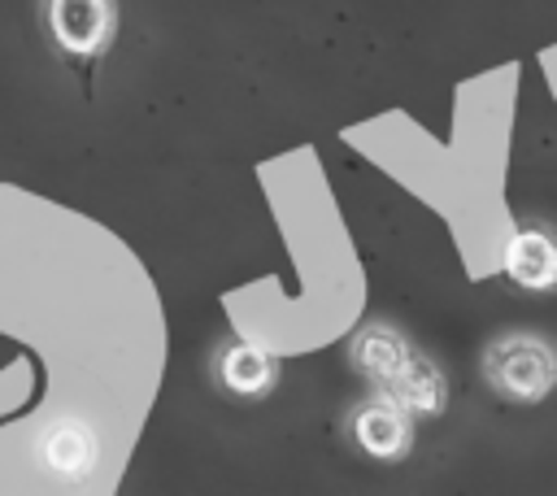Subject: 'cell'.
Wrapping results in <instances>:
<instances>
[{"label":"cell","instance_id":"cell-3","mask_svg":"<svg viewBox=\"0 0 557 496\" xmlns=\"http://www.w3.org/2000/svg\"><path fill=\"white\" fill-rule=\"evenodd\" d=\"M352 439L370 457L392 461V457H400L409 448V418L392 396H374V400L352 409Z\"/></svg>","mask_w":557,"mask_h":496},{"label":"cell","instance_id":"cell-8","mask_svg":"<svg viewBox=\"0 0 557 496\" xmlns=\"http://www.w3.org/2000/svg\"><path fill=\"white\" fill-rule=\"evenodd\" d=\"M387 392H392V400H396L400 409H413V413H440V409H444V396H448L440 370H435L431 361L413 357V352H409V361L400 365V374L387 383Z\"/></svg>","mask_w":557,"mask_h":496},{"label":"cell","instance_id":"cell-4","mask_svg":"<svg viewBox=\"0 0 557 496\" xmlns=\"http://www.w3.org/2000/svg\"><path fill=\"white\" fill-rule=\"evenodd\" d=\"M218 379H222V387H226L231 396L257 400V396H265V392L274 387V361H270V352H261L257 344L231 339V344L218 352Z\"/></svg>","mask_w":557,"mask_h":496},{"label":"cell","instance_id":"cell-5","mask_svg":"<svg viewBox=\"0 0 557 496\" xmlns=\"http://www.w3.org/2000/svg\"><path fill=\"white\" fill-rule=\"evenodd\" d=\"M39 457L61 479H87L91 466H96V435L83 422H74V418L70 422H57V426L44 431Z\"/></svg>","mask_w":557,"mask_h":496},{"label":"cell","instance_id":"cell-2","mask_svg":"<svg viewBox=\"0 0 557 496\" xmlns=\"http://www.w3.org/2000/svg\"><path fill=\"white\" fill-rule=\"evenodd\" d=\"M48 30L70 57H91L113 35L109 0H48Z\"/></svg>","mask_w":557,"mask_h":496},{"label":"cell","instance_id":"cell-1","mask_svg":"<svg viewBox=\"0 0 557 496\" xmlns=\"http://www.w3.org/2000/svg\"><path fill=\"white\" fill-rule=\"evenodd\" d=\"M487 379L509 400H540L553 387V352L531 335H505L487 348Z\"/></svg>","mask_w":557,"mask_h":496},{"label":"cell","instance_id":"cell-6","mask_svg":"<svg viewBox=\"0 0 557 496\" xmlns=\"http://www.w3.org/2000/svg\"><path fill=\"white\" fill-rule=\"evenodd\" d=\"M505 270L527 292H548L557 278V252L544 231H518L505 248Z\"/></svg>","mask_w":557,"mask_h":496},{"label":"cell","instance_id":"cell-7","mask_svg":"<svg viewBox=\"0 0 557 496\" xmlns=\"http://www.w3.org/2000/svg\"><path fill=\"white\" fill-rule=\"evenodd\" d=\"M409 361V344L392 331V326H366L352 335V365L370 379H379L383 387L400 374V365Z\"/></svg>","mask_w":557,"mask_h":496}]
</instances>
